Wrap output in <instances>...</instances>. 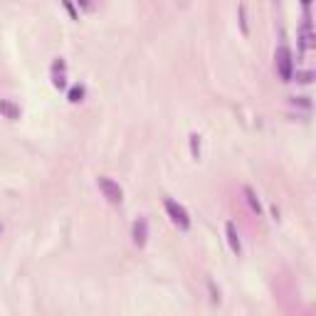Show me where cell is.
<instances>
[{"label":"cell","instance_id":"11","mask_svg":"<svg viewBox=\"0 0 316 316\" xmlns=\"http://www.w3.org/2000/svg\"><path fill=\"white\" fill-rule=\"evenodd\" d=\"M289 104H292V106H299V109L312 111V99H309V97H289Z\"/></svg>","mask_w":316,"mask_h":316},{"label":"cell","instance_id":"17","mask_svg":"<svg viewBox=\"0 0 316 316\" xmlns=\"http://www.w3.org/2000/svg\"><path fill=\"white\" fill-rule=\"evenodd\" d=\"M79 5H82L84 10H92V2H89V0H79Z\"/></svg>","mask_w":316,"mask_h":316},{"label":"cell","instance_id":"1","mask_svg":"<svg viewBox=\"0 0 316 316\" xmlns=\"http://www.w3.org/2000/svg\"><path fill=\"white\" fill-rule=\"evenodd\" d=\"M274 67H277V74L282 82H292V74H294V55L287 45H279L277 52H274Z\"/></svg>","mask_w":316,"mask_h":316},{"label":"cell","instance_id":"3","mask_svg":"<svg viewBox=\"0 0 316 316\" xmlns=\"http://www.w3.org/2000/svg\"><path fill=\"white\" fill-rule=\"evenodd\" d=\"M97 186H99L102 195H104L111 205H121V200H124V188H121L114 178H109V176H99V178H97Z\"/></svg>","mask_w":316,"mask_h":316},{"label":"cell","instance_id":"4","mask_svg":"<svg viewBox=\"0 0 316 316\" xmlns=\"http://www.w3.org/2000/svg\"><path fill=\"white\" fill-rule=\"evenodd\" d=\"M131 240H133V245H136L138 250L146 247V242H148V220H146L143 215H138V217L133 220V225H131Z\"/></svg>","mask_w":316,"mask_h":316},{"label":"cell","instance_id":"19","mask_svg":"<svg viewBox=\"0 0 316 316\" xmlns=\"http://www.w3.org/2000/svg\"><path fill=\"white\" fill-rule=\"evenodd\" d=\"M0 230H2V227H0Z\"/></svg>","mask_w":316,"mask_h":316},{"label":"cell","instance_id":"7","mask_svg":"<svg viewBox=\"0 0 316 316\" xmlns=\"http://www.w3.org/2000/svg\"><path fill=\"white\" fill-rule=\"evenodd\" d=\"M314 47V35H312V20H309V15L304 17V22H302V50L307 52V50H312Z\"/></svg>","mask_w":316,"mask_h":316},{"label":"cell","instance_id":"5","mask_svg":"<svg viewBox=\"0 0 316 316\" xmlns=\"http://www.w3.org/2000/svg\"><path fill=\"white\" fill-rule=\"evenodd\" d=\"M225 237H227V245H230L232 254L240 257V252H242V242H240V232H237L235 222H225Z\"/></svg>","mask_w":316,"mask_h":316},{"label":"cell","instance_id":"10","mask_svg":"<svg viewBox=\"0 0 316 316\" xmlns=\"http://www.w3.org/2000/svg\"><path fill=\"white\" fill-rule=\"evenodd\" d=\"M292 79H297L299 84H312V82H314V72H312V69H302V72L297 69V72L292 74Z\"/></svg>","mask_w":316,"mask_h":316},{"label":"cell","instance_id":"8","mask_svg":"<svg viewBox=\"0 0 316 316\" xmlns=\"http://www.w3.org/2000/svg\"><path fill=\"white\" fill-rule=\"evenodd\" d=\"M245 198H247V205L252 208L254 212H257V215H259V212H262V203H259L257 193H254V190L250 188V186H245Z\"/></svg>","mask_w":316,"mask_h":316},{"label":"cell","instance_id":"18","mask_svg":"<svg viewBox=\"0 0 316 316\" xmlns=\"http://www.w3.org/2000/svg\"><path fill=\"white\" fill-rule=\"evenodd\" d=\"M302 2H304V7H309V5H312V0H302Z\"/></svg>","mask_w":316,"mask_h":316},{"label":"cell","instance_id":"15","mask_svg":"<svg viewBox=\"0 0 316 316\" xmlns=\"http://www.w3.org/2000/svg\"><path fill=\"white\" fill-rule=\"evenodd\" d=\"M62 5H64V10L69 12V17H72V20H79V15H77V10H74V2H72V0H62Z\"/></svg>","mask_w":316,"mask_h":316},{"label":"cell","instance_id":"16","mask_svg":"<svg viewBox=\"0 0 316 316\" xmlns=\"http://www.w3.org/2000/svg\"><path fill=\"white\" fill-rule=\"evenodd\" d=\"M57 72H67V62H64L62 57H57V60L52 62V74H57Z\"/></svg>","mask_w":316,"mask_h":316},{"label":"cell","instance_id":"14","mask_svg":"<svg viewBox=\"0 0 316 316\" xmlns=\"http://www.w3.org/2000/svg\"><path fill=\"white\" fill-rule=\"evenodd\" d=\"M52 84H55V89H67V77H64V72H57V74H52Z\"/></svg>","mask_w":316,"mask_h":316},{"label":"cell","instance_id":"6","mask_svg":"<svg viewBox=\"0 0 316 316\" xmlns=\"http://www.w3.org/2000/svg\"><path fill=\"white\" fill-rule=\"evenodd\" d=\"M0 114L5 116V119H10V121H17L20 119V106L15 104V102H10V99H0Z\"/></svg>","mask_w":316,"mask_h":316},{"label":"cell","instance_id":"2","mask_svg":"<svg viewBox=\"0 0 316 316\" xmlns=\"http://www.w3.org/2000/svg\"><path fill=\"white\" fill-rule=\"evenodd\" d=\"M166 212H168V217H171V222L178 227V230H183V232H188L190 230V215H188V210L181 205V203H176V200H171V198H166Z\"/></svg>","mask_w":316,"mask_h":316},{"label":"cell","instance_id":"13","mask_svg":"<svg viewBox=\"0 0 316 316\" xmlns=\"http://www.w3.org/2000/svg\"><path fill=\"white\" fill-rule=\"evenodd\" d=\"M190 156L200 158V136L198 133H190Z\"/></svg>","mask_w":316,"mask_h":316},{"label":"cell","instance_id":"12","mask_svg":"<svg viewBox=\"0 0 316 316\" xmlns=\"http://www.w3.org/2000/svg\"><path fill=\"white\" fill-rule=\"evenodd\" d=\"M240 30H242V35H250V25H247V5H245V2L240 5Z\"/></svg>","mask_w":316,"mask_h":316},{"label":"cell","instance_id":"9","mask_svg":"<svg viewBox=\"0 0 316 316\" xmlns=\"http://www.w3.org/2000/svg\"><path fill=\"white\" fill-rule=\"evenodd\" d=\"M84 92H87V89H84L82 84H74V87L67 92V99H69L72 104H79V102L84 99Z\"/></svg>","mask_w":316,"mask_h":316}]
</instances>
